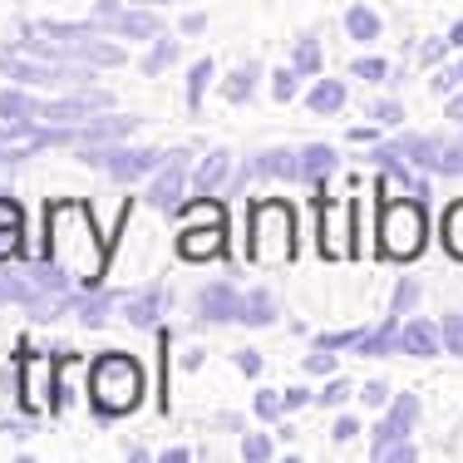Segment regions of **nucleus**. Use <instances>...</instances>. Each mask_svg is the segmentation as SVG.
Listing matches in <instances>:
<instances>
[{"instance_id": "1", "label": "nucleus", "mask_w": 463, "mask_h": 463, "mask_svg": "<svg viewBox=\"0 0 463 463\" xmlns=\"http://www.w3.org/2000/svg\"><path fill=\"white\" fill-rule=\"evenodd\" d=\"M45 257L60 271H70L80 286L104 281L109 237L94 227V217L84 203H50L45 207Z\"/></svg>"}, {"instance_id": "2", "label": "nucleus", "mask_w": 463, "mask_h": 463, "mask_svg": "<svg viewBox=\"0 0 463 463\" xmlns=\"http://www.w3.org/2000/svg\"><path fill=\"white\" fill-rule=\"evenodd\" d=\"M90 400H94L99 419L128 414L143 400V370H138V360L134 355H99L94 370H90Z\"/></svg>"}, {"instance_id": "3", "label": "nucleus", "mask_w": 463, "mask_h": 463, "mask_svg": "<svg viewBox=\"0 0 463 463\" xmlns=\"http://www.w3.org/2000/svg\"><path fill=\"white\" fill-rule=\"evenodd\" d=\"M424 207H419V197H384L380 203V251L384 257H394V261H410L424 251Z\"/></svg>"}, {"instance_id": "4", "label": "nucleus", "mask_w": 463, "mask_h": 463, "mask_svg": "<svg viewBox=\"0 0 463 463\" xmlns=\"http://www.w3.org/2000/svg\"><path fill=\"white\" fill-rule=\"evenodd\" d=\"M296 251V217L286 203H257L251 207V261L257 267H281Z\"/></svg>"}, {"instance_id": "5", "label": "nucleus", "mask_w": 463, "mask_h": 463, "mask_svg": "<svg viewBox=\"0 0 463 463\" xmlns=\"http://www.w3.org/2000/svg\"><path fill=\"white\" fill-rule=\"evenodd\" d=\"M316 217H321V257L345 261L355 257V203H330L326 187L316 193Z\"/></svg>"}, {"instance_id": "6", "label": "nucleus", "mask_w": 463, "mask_h": 463, "mask_svg": "<svg viewBox=\"0 0 463 463\" xmlns=\"http://www.w3.org/2000/svg\"><path fill=\"white\" fill-rule=\"evenodd\" d=\"M84 163L104 168L109 178H118V183H134V178H143V173L163 168L168 158H163L158 148H99V143H90V148H84Z\"/></svg>"}, {"instance_id": "7", "label": "nucleus", "mask_w": 463, "mask_h": 463, "mask_svg": "<svg viewBox=\"0 0 463 463\" xmlns=\"http://www.w3.org/2000/svg\"><path fill=\"white\" fill-rule=\"evenodd\" d=\"M15 365H20V404L30 414H45L54 410V365L45 355H35L30 345L15 350Z\"/></svg>"}, {"instance_id": "8", "label": "nucleus", "mask_w": 463, "mask_h": 463, "mask_svg": "<svg viewBox=\"0 0 463 463\" xmlns=\"http://www.w3.org/2000/svg\"><path fill=\"white\" fill-rule=\"evenodd\" d=\"M222 227H227V217H187V227L178 237V251L187 261L217 257V251H222Z\"/></svg>"}, {"instance_id": "9", "label": "nucleus", "mask_w": 463, "mask_h": 463, "mask_svg": "<svg viewBox=\"0 0 463 463\" xmlns=\"http://www.w3.org/2000/svg\"><path fill=\"white\" fill-rule=\"evenodd\" d=\"M0 70L10 74V80H20V84H30V90H54V84H70V80H90V74H80V70H60V64H35V60H20V54H5L0 60Z\"/></svg>"}, {"instance_id": "10", "label": "nucleus", "mask_w": 463, "mask_h": 463, "mask_svg": "<svg viewBox=\"0 0 463 463\" xmlns=\"http://www.w3.org/2000/svg\"><path fill=\"white\" fill-rule=\"evenodd\" d=\"M114 99L109 94H74V99H54V104H40L35 109V118H45V124H74V118H90L99 114V109H109Z\"/></svg>"}, {"instance_id": "11", "label": "nucleus", "mask_w": 463, "mask_h": 463, "mask_svg": "<svg viewBox=\"0 0 463 463\" xmlns=\"http://www.w3.org/2000/svg\"><path fill=\"white\" fill-rule=\"evenodd\" d=\"M247 178H281V183H301V153H257L247 168L237 173V183Z\"/></svg>"}, {"instance_id": "12", "label": "nucleus", "mask_w": 463, "mask_h": 463, "mask_svg": "<svg viewBox=\"0 0 463 463\" xmlns=\"http://www.w3.org/2000/svg\"><path fill=\"white\" fill-rule=\"evenodd\" d=\"M148 203L158 207V213H173V207L183 203V153H168L163 173L148 183Z\"/></svg>"}, {"instance_id": "13", "label": "nucleus", "mask_w": 463, "mask_h": 463, "mask_svg": "<svg viewBox=\"0 0 463 463\" xmlns=\"http://www.w3.org/2000/svg\"><path fill=\"white\" fill-rule=\"evenodd\" d=\"M197 311H203V321H241V296L232 291V286L222 281H213V286H203L197 291Z\"/></svg>"}, {"instance_id": "14", "label": "nucleus", "mask_w": 463, "mask_h": 463, "mask_svg": "<svg viewBox=\"0 0 463 463\" xmlns=\"http://www.w3.org/2000/svg\"><path fill=\"white\" fill-rule=\"evenodd\" d=\"M414 419H419V400H414V394H400V400L390 404V414H384V424L374 429V444H394V439H410Z\"/></svg>"}, {"instance_id": "15", "label": "nucleus", "mask_w": 463, "mask_h": 463, "mask_svg": "<svg viewBox=\"0 0 463 463\" xmlns=\"http://www.w3.org/2000/svg\"><path fill=\"white\" fill-rule=\"evenodd\" d=\"M163 306H168V291H163V286H148V291H138V296L124 301V316H128V326L153 330L163 321Z\"/></svg>"}, {"instance_id": "16", "label": "nucleus", "mask_w": 463, "mask_h": 463, "mask_svg": "<svg viewBox=\"0 0 463 463\" xmlns=\"http://www.w3.org/2000/svg\"><path fill=\"white\" fill-rule=\"evenodd\" d=\"M394 148H400L410 163H419V168H439V173H444V158H449V148H444V143L419 138V134H404V138H394Z\"/></svg>"}, {"instance_id": "17", "label": "nucleus", "mask_w": 463, "mask_h": 463, "mask_svg": "<svg viewBox=\"0 0 463 463\" xmlns=\"http://www.w3.org/2000/svg\"><path fill=\"white\" fill-rule=\"evenodd\" d=\"M439 340H444V330L434 321H410L400 330V350H410V355H439Z\"/></svg>"}, {"instance_id": "18", "label": "nucleus", "mask_w": 463, "mask_h": 463, "mask_svg": "<svg viewBox=\"0 0 463 463\" xmlns=\"http://www.w3.org/2000/svg\"><path fill=\"white\" fill-rule=\"evenodd\" d=\"M335 148H326V143H316V148H301V183L311 187H326V178L335 173Z\"/></svg>"}, {"instance_id": "19", "label": "nucleus", "mask_w": 463, "mask_h": 463, "mask_svg": "<svg viewBox=\"0 0 463 463\" xmlns=\"http://www.w3.org/2000/svg\"><path fill=\"white\" fill-rule=\"evenodd\" d=\"M109 25L118 30V35H128V40H158L163 30H158V20L148 15V10H118Z\"/></svg>"}, {"instance_id": "20", "label": "nucleus", "mask_w": 463, "mask_h": 463, "mask_svg": "<svg viewBox=\"0 0 463 463\" xmlns=\"http://www.w3.org/2000/svg\"><path fill=\"white\" fill-rule=\"evenodd\" d=\"M400 345V316L380 321L374 330H360V355H384V350Z\"/></svg>"}, {"instance_id": "21", "label": "nucleus", "mask_w": 463, "mask_h": 463, "mask_svg": "<svg viewBox=\"0 0 463 463\" xmlns=\"http://www.w3.org/2000/svg\"><path fill=\"white\" fill-rule=\"evenodd\" d=\"M227 173H232V158H227V153H207V158L193 168V187H197V193H213V187L222 183Z\"/></svg>"}, {"instance_id": "22", "label": "nucleus", "mask_w": 463, "mask_h": 463, "mask_svg": "<svg viewBox=\"0 0 463 463\" xmlns=\"http://www.w3.org/2000/svg\"><path fill=\"white\" fill-rule=\"evenodd\" d=\"M40 99L20 94V90H0V124H25V118H35Z\"/></svg>"}, {"instance_id": "23", "label": "nucleus", "mask_w": 463, "mask_h": 463, "mask_svg": "<svg viewBox=\"0 0 463 463\" xmlns=\"http://www.w3.org/2000/svg\"><path fill=\"white\" fill-rule=\"evenodd\" d=\"M241 321H247V326H271V321H277V296H271V291L241 296Z\"/></svg>"}, {"instance_id": "24", "label": "nucleus", "mask_w": 463, "mask_h": 463, "mask_svg": "<svg viewBox=\"0 0 463 463\" xmlns=\"http://www.w3.org/2000/svg\"><path fill=\"white\" fill-rule=\"evenodd\" d=\"M306 104H311L316 114H335V109L345 104V84L340 80H316V90L306 94Z\"/></svg>"}, {"instance_id": "25", "label": "nucleus", "mask_w": 463, "mask_h": 463, "mask_svg": "<svg viewBox=\"0 0 463 463\" xmlns=\"http://www.w3.org/2000/svg\"><path fill=\"white\" fill-rule=\"evenodd\" d=\"M345 30H350V40H380V15H374L370 5H350Z\"/></svg>"}, {"instance_id": "26", "label": "nucleus", "mask_w": 463, "mask_h": 463, "mask_svg": "<svg viewBox=\"0 0 463 463\" xmlns=\"http://www.w3.org/2000/svg\"><path fill=\"white\" fill-rule=\"evenodd\" d=\"M173 64H178V45H173V40H153L148 60H143V74H163V70H173Z\"/></svg>"}, {"instance_id": "27", "label": "nucleus", "mask_w": 463, "mask_h": 463, "mask_svg": "<svg viewBox=\"0 0 463 463\" xmlns=\"http://www.w3.org/2000/svg\"><path fill=\"white\" fill-rule=\"evenodd\" d=\"M251 90H257V64H241V70L227 80V99H232V104H247Z\"/></svg>"}, {"instance_id": "28", "label": "nucleus", "mask_w": 463, "mask_h": 463, "mask_svg": "<svg viewBox=\"0 0 463 463\" xmlns=\"http://www.w3.org/2000/svg\"><path fill=\"white\" fill-rule=\"evenodd\" d=\"M444 247L463 261V203H454V207L444 213Z\"/></svg>"}, {"instance_id": "29", "label": "nucleus", "mask_w": 463, "mask_h": 463, "mask_svg": "<svg viewBox=\"0 0 463 463\" xmlns=\"http://www.w3.org/2000/svg\"><path fill=\"white\" fill-rule=\"evenodd\" d=\"M128 128H134V118H94V124H84V138L99 143V138H124Z\"/></svg>"}, {"instance_id": "30", "label": "nucleus", "mask_w": 463, "mask_h": 463, "mask_svg": "<svg viewBox=\"0 0 463 463\" xmlns=\"http://www.w3.org/2000/svg\"><path fill=\"white\" fill-rule=\"evenodd\" d=\"M321 60H326V54H321V40L306 35L301 45H296V70H301V74H316V80H321Z\"/></svg>"}, {"instance_id": "31", "label": "nucleus", "mask_w": 463, "mask_h": 463, "mask_svg": "<svg viewBox=\"0 0 463 463\" xmlns=\"http://www.w3.org/2000/svg\"><path fill=\"white\" fill-rule=\"evenodd\" d=\"M213 80V60H197L193 74H187V109H203V90Z\"/></svg>"}, {"instance_id": "32", "label": "nucleus", "mask_w": 463, "mask_h": 463, "mask_svg": "<svg viewBox=\"0 0 463 463\" xmlns=\"http://www.w3.org/2000/svg\"><path fill=\"white\" fill-rule=\"evenodd\" d=\"M439 330H444V350H449V355H463V316L449 311L444 321H439Z\"/></svg>"}, {"instance_id": "33", "label": "nucleus", "mask_w": 463, "mask_h": 463, "mask_svg": "<svg viewBox=\"0 0 463 463\" xmlns=\"http://www.w3.org/2000/svg\"><path fill=\"white\" fill-rule=\"evenodd\" d=\"M374 458H390V463H410V458H414V444H410V439H394V444H374Z\"/></svg>"}, {"instance_id": "34", "label": "nucleus", "mask_w": 463, "mask_h": 463, "mask_svg": "<svg viewBox=\"0 0 463 463\" xmlns=\"http://www.w3.org/2000/svg\"><path fill=\"white\" fill-rule=\"evenodd\" d=\"M296 80H301V70H277V74H271V94H277L281 104H286V99H296Z\"/></svg>"}, {"instance_id": "35", "label": "nucleus", "mask_w": 463, "mask_h": 463, "mask_svg": "<svg viewBox=\"0 0 463 463\" xmlns=\"http://www.w3.org/2000/svg\"><path fill=\"white\" fill-rule=\"evenodd\" d=\"M20 251V222H0V261H10Z\"/></svg>"}, {"instance_id": "36", "label": "nucleus", "mask_w": 463, "mask_h": 463, "mask_svg": "<svg viewBox=\"0 0 463 463\" xmlns=\"http://www.w3.org/2000/svg\"><path fill=\"white\" fill-rule=\"evenodd\" d=\"M281 410H286V400H281L277 390H257V414L261 419H277Z\"/></svg>"}, {"instance_id": "37", "label": "nucleus", "mask_w": 463, "mask_h": 463, "mask_svg": "<svg viewBox=\"0 0 463 463\" xmlns=\"http://www.w3.org/2000/svg\"><path fill=\"white\" fill-rule=\"evenodd\" d=\"M350 74H360V80H390V64H384V60H355V70H350Z\"/></svg>"}, {"instance_id": "38", "label": "nucleus", "mask_w": 463, "mask_h": 463, "mask_svg": "<svg viewBox=\"0 0 463 463\" xmlns=\"http://www.w3.org/2000/svg\"><path fill=\"white\" fill-rule=\"evenodd\" d=\"M241 454H247L251 463L271 458V439H267V434H247V444H241Z\"/></svg>"}, {"instance_id": "39", "label": "nucleus", "mask_w": 463, "mask_h": 463, "mask_svg": "<svg viewBox=\"0 0 463 463\" xmlns=\"http://www.w3.org/2000/svg\"><path fill=\"white\" fill-rule=\"evenodd\" d=\"M458 84H463V60L449 64L444 74H434V94H449V90H458Z\"/></svg>"}, {"instance_id": "40", "label": "nucleus", "mask_w": 463, "mask_h": 463, "mask_svg": "<svg viewBox=\"0 0 463 463\" xmlns=\"http://www.w3.org/2000/svg\"><path fill=\"white\" fill-rule=\"evenodd\" d=\"M306 370H311V374H330V370H335V355H330L326 345H316L311 355H306Z\"/></svg>"}, {"instance_id": "41", "label": "nucleus", "mask_w": 463, "mask_h": 463, "mask_svg": "<svg viewBox=\"0 0 463 463\" xmlns=\"http://www.w3.org/2000/svg\"><path fill=\"white\" fill-rule=\"evenodd\" d=\"M414 301H419V286H414V281H400V286H394V316H400V311H414Z\"/></svg>"}, {"instance_id": "42", "label": "nucleus", "mask_w": 463, "mask_h": 463, "mask_svg": "<svg viewBox=\"0 0 463 463\" xmlns=\"http://www.w3.org/2000/svg\"><path fill=\"white\" fill-rule=\"evenodd\" d=\"M350 400V380H330L321 390V404H345Z\"/></svg>"}, {"instance_id": "43", "label": "nucleus", "mask_w": 463, "mask_h": 463, "mask_svg": "<svg viewBox=\"0 0 463 463\" xmlns=\"http://www.w3.org/2000/svg\"><path fill=\"white\" fill-rule=\"evenodd\" d=\"M360 400H365V404H384V400H390V384H384V380H370L365 390H360Z\"/></svg>"}, {"instance_id": "44", "label": "nucleus", "mask_w": 463, "mask_h": 463, "mask_svg": "<svg viewBox=\"0 0 463 463\" xmlns=\"http://www.w3.org/2000/svg\"><path fill=\"white\" fill-rule=\"evenodd\" d=\"M370 114H374V118H380V124H400V114H404V109H400V104H394V99H384V104H374V109H370Z\"/></svg>"}, {"instance_id": "45", "label": "nucleus", "mask_w": 463, "mask_h": 463, "mask_svg": "<svg viewBox=\"0 0 463 463\" xmlns=\"http://www.w3.org/2000/svg\"><path fill=\"white\" fill-rule=\"evenodd\" d=\"M237 370L241 374H261V355L257 350H237Z\"/></svg>"}, {"instance_id": "46", "label": "nucleus", "mask_w": 463, "mask_h": 463, "mask_svg": "<svg viewBox=\"0 0 463 463\" xmlns=\"http://www.w3.org/2000/svg\"><path fill=\"white\" fill-rule=\"evenodd\" d=\"M330 434H335L340 444H350V439L360 434V419H335V429H330Z\"/></svg>"}, {"instance_id": "47", "label": "nucleus", "mask_w": 463, "mask_h": 463, "mask_svg": "<svg viewBox=\"0 0 463 463\" xmlns=\"http://www.w3.org/2000/svg\"><path fill=\"white\" fill-rule=\"evenodd\" d=\"M281 400H286V410H301V404H311V390H286Z\"/></svg>"}, {"instance_id": "48", "label": "nucleus", "mask_w": 463, "mask_h": 463, "mask_svg": "<svg viewBox=\"0 0 463 463\" xmlns=\"http://www.w3.org/2000/svg\"><path fill=\"white\" fill-rule=\"evenodd\" d=\"M444 54H449L444 40H429V45H424V60H429V64H434V60H444Z\"/></svg>"}, {"instance_id": "49", "label": "nucleus", "mask_w": 463, "mask_h": 463, "mask_svg": "<svg viewBox=\"0 0 463 463\" xmlns=\"http://www.w3.org/2000/svg\"><path fill=\"white\" fill-rule=\"evenodd\" d=\"M203 30H207L203 15H187V20H183V35H203Z\"/></svg>"}, {"instance_id": "50", "label": "nucleus", "mask_w": 463, "mask_h": 463, "mask_svg": "<svg viewBox=\"0 0 463 463\" xmlns=\"http://www.w3.org/2000/svg\"><path fill=\"white\" fill-rule=\"evenodd\" d=\"M449 118H454V124H463V94L449 99Z\"/></svg>"}, {"instance_id": "51", "label": "nucleus", "mask_w": 463, "mask_h": 463, "mask_svg": "<svg viewBox=\"0 0 463 463\" xmlns=\"http://www.w3.org/2000/svg\"><path fill=\"white\" fill-rule=\"evenodd\" d=\"M350 143H374V128H360L355 124V128H350Z\"/></svg>"}, {"instance_id": "52", "label": "nucleus", "mask_w": 463, "mask_h": 463, "mask_svg": "<svg viewBox=\"0 0 463 463\" xmlns=\"http://www.w3.org/2000/svg\"><path fill=\"white\" fill-rule=\"evenodd\" d=\"M449 40H454V45H463V20H458L454 30H449Z\"/></svg>"}, {"instance_id": "53", "label": "nucleus", "mask_w": 463, "mask_h": 463, "mask_svg": "<svg viewBox=\"0 0 463 463\" xmlns=\"http://www.w3.org/2000/svg\"><path fill=\"white\" fill-rule=\"evenodd\" d=\"M134 5H173V0H134Z\"/></svg>"}]
</instances>
